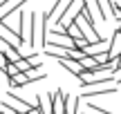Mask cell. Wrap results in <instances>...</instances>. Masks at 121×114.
I'll list each match as a JSON object with an SVG mask.
<instances>
[{"mask_svg": "<svg viewBox=\"0 0 121 114\" xmlns=\"http://www.w3.org/2000/svg\"><path fill=\"white\" fill-rule=\"evenodd\" d=\"M4 105H7L9 110H13L16 114H25L27 110H31V107H34V105H31V103H27L25 98L16 96V94H13V92H9V94H7V98H4Z\"/></svg>", "mask_w": 121, "mask_h": 114, "instance_id": "cell-1", "label": "cell"}, {"mask_svg": "<svg viewBox=\"0 0 121 114\" xmlns=\"http://www.w3.org/2000/svg\"><path fill=\"white\" fill-rule=\"evenodd\" d=\"M69 94L63 92V90H56L52 92V112L49 114H65V103H67Z\"/></svg>", "mask_w": 121, "mask_h": 114, "instance_id": "cell-2", "label": "cell"}, {"mask_svg": "<svg viewBox=\"0 0 121 114\" xmlns=\"http://www.w3.org/2000/svg\"><path fill=\"white\" fill-rule=\"evenodd\" d=\"M119 85H103V87H94V90H83L81 98H96V96H112L117 94Z\"/></svg>", "mask_w": 121, "mask_h": 114, "instance_id": "cell-3", "label": "cell"}, {"mask_svg": "<svg viewBox=\"0 0 121 114\" xmlns=\"http://www.w3.org/2000/svg\"><path fill=\"white\" fill-rule=\"evenodd\" d=\"M27 4V0H11V2H7V4H2L0 7V20L4 22V18H9L13 11H18V9H22Z\"/></svg>", "mask_w": 121, "mask_h": 114, "instance_id": "cell-4", "label": "cell"}, {"mask_svg": "<svg viewBox=\"0 0 121 114\" xmlns=\"http://www.w3.org/2000/svg\"><path fill=\"white\" fill-rule=\"evenodd\" d=\"M56 63H58L60 67H65V69H67L72 76H76V78L83 74V72H85L81 65H78V61H72V58H56Z\"/></svg>", "mask_w": 121, "mask_h": 114, "instance_id": "cell-5", "label": "cell"}, {"mask_svg": "<svg viewBox=\"0 0 121 114\" xmlns=\"http://www.w3.org/2000/svg\"><path fill=\"white\" fill-rule=\"evenodd\" d=\"M119 54H121V31L114 29L112 38H110V43H108V58H117Z\"/></svg>", "mask_w": 121, "mask_h": 114, "instance_id": "cell-6", "label": "cell"}, {"mask_svg": "<svg viewBox=\"0 0 121 114\" xmlns=\"http://www.w3.org/2000/svg\"><path fill=\"white\" fill-rule=\"evenodd\" d=\"M94 9L99 13V20H108L112 7H110V0H94Z\"/></svg>", "mask_w": 121, "mask_h": 114, "instance_id": "cell-7", "label": "cell"}, {"mask_svg": "<svg viewBox=\"0 0 121 114\" xmlns=\"http://www.w3.org/2000/svg\"><path fill=\"white\" fill-rule=\"evenodd\" d=\"M78 107H81V96H69L65 103V114H78Z\"/></svg>", "mask_w": 121, "mask_h": 114, "instance_id": "cell-8", "label": "cell"}, {"mask_svg": "<svg viewBox=\"0 0 121 114\" xmlns=\"http://www.w3.org/2000/svg\"><path fill=\"white\" fill-rule=\"evenodd\" d=\"M87 112H92V114H112L110 110H103V107L94 105V103H87Z\"/></svg>", "mask_w": 121, "mask_h": 114, "instance_id": "cell-9", "label": "cell"}, {"mask_svg": "<svg viewBox=\"0 0 121 114\" xmlns=\"http://www.w3.org/2000/svg\"><path fill=\"white\" fill-rule=\"evenodd\" d=\"M110 16L117 18V20H121V9L119 7H112V9H110Z\"/></svg>", "mask_w": 121, "mask_h": 114, "instance_id": "cell-10", "label": "cell"}, {"mask_svg": "<svg viewBox=\"0 0 121 114\" xmlns=\"http://www.w3.org/2000/svg\"><path fill=\"white\" fill-rule=\"evenodd\" d=\"M25 114H40V112H38V107H31V110H27Z\"/></svg>", "mask_w": 121, "mask_h": 114, "instance_id": "cell-11", "label": "cell"}, {"mask_svg": "<svg viewBox=\"0 0 121 114\" xmlns=\"http://www.w3.org/2000/svg\"><path fill=\"white\" fill-rule=\"evenodd\" d=\"M83 114H92V112H83Z\"/></svg>", "mask_w": 121, "mask_h": 114, "instance_id": "cell-12", "label": "cell"}]
</instances>
